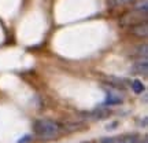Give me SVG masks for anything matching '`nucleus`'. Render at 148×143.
Instances as JSON below:
<instances>
[{"label":"nucleus","mask_w":148,"mask_h":143,"mask_svg":"<svg viewBox=\"0 0 148 143\" xmlns=\"http://www.w3.org/2000/svg\"><path fill=\"white\" fill-rule=\"evenodd\" d=\"M62 129H63V127L58 121L48 120V118L37 120L34 122V133L41 140H52V139L58 138L59 133L62 132Z\"/></svg>","instance_id":"1"},{"label":"nucleus","mask_w":148,"mask_h":143,"mask_svg":"<svg viewBox=\"0 0 148 143\" xmlns=\"http://www.w3.org/2000/svg\"><path fill=\"white\" fill-rule=\"evenodd\" d=\"M132 90L134 94H137V95H140L141 92H143L144 90H145V87H144V84L140 81V80H133L132 81Z\"/></svg>","instance_id":"10"},{"label":"nucleus","mask_w":148,"mask_h":143,"mask_svg":"<svg viewBox=\"0 0 148 143\" xmlns=\"http://www.w3.org/2000/svg\"><path fill=\"white\" fill-rule=\"evenodd\" d=\"M129 32L132 33L133 36L138 37V39H145L148 35V25L147 22H143V23H138V25H134V26L129 28Z\"/></svg>","instance_id":"3"},{"label":"nucleus","mask_w":148,"mask_h":143,"mask_svg":"<svg viewBox=\"0 0 148 143\" xmlns=\"http://www.w3.org/2000/svg\"><path fill=\"white\" fill-rule=\"evenodd\" d=\"M115 142V138H103L100 140V143H114Z\"/></svg>","instance_id":"13"},{"label":"nucleus","mask_w":148,"mask_h":143,"mask_svg":"<svg viewBox=\"0 0 148 143\" xmlns=\"http://www.w3.org/2000/svg\"><path fill=\"white\" fill-rule=\"evenodd\" d=\"M143 22H147V12L132 10L119 18V26L130 28L134 25H138V23H143Z\"/></svg>","instance_id":"2"},{"label":"nucleus","mask_w":148,"mask_h":143,"mask_svg":"<svg viewBox=\"0 0 148 143\" xmlns=\"http://www.w3.org/2000/svg\"><path fill=\"white\" fill-rule=\"evenodd\" d=\"M122 102H123V96L119 95L118 92H111L108 91L107 92V98L104 103H103V106H112V105H121Z\"/></svg>","instance_id":"5"},{"label":"nucleus","mask_w":148,"mask_h":143,"mask_svg":"<svg viewBox=\"0 0 148 143\" xmlns=\"http://www.w3.org/2000/svg\"><path fill=\"white\" fill-rule=\"evenodd\" d=\"M130 1H133V0H107V3L110 6H114V7L121 4H126V3H130Z\"/></svg>","instance_id":"12"},{"label":"nucleus","mask_w":148,"mask_h":143,"mask_svg":"<svg viewBox=\"0 0 148 143\" xmlns=\"http://www.w3.org/2000/svg\"><path fill=\"white\" fill-rule=\"evenodd\" d=\"M106 81L108 83V85L114 87L116 90H125L127 87V81L123 79H119V77H114V76H108L106 77Z\"/></svg>","instance_id":"6"},{"label":"nucleus","mask_w":148,"mask_h":143,"mask_svg":"<svg viewBox=\"0 0 148 143\" xmlns=\"http://www.w3.org/2000/svg\"><path fill=\"white\" fill-rule=\"evenodd\" d=\"M115 125H118V122H112V124H110V125H107V129H114Z\"/></svg>","instance_id":"15"},{"label":"nucleus","mask_w":148,"mask_h":143,"mask_svg":"<svg viewBox=\"0 0 148 143\" xmlns=\"http://www.w3.org/2000/svg\"><path fill=\"white\" fill-rule=\"evenodd\" d=\"M30 138H32V136L26 135V136H23L22 139H19V140H18V143H26V142H29V140H30Z\"/></svg>","instance_id":"14"},{"label":"nucleus","mask_w":148,"mask_h":143,"mask_svg":"<svg viewBox=\"0 0 148 143\" xmlns=\"http://www.w3.org/2000/svg\"><path fill=\"white\" fill-rule=\"evenodd\" d=\"M130 72H132V74H147L148 72L147 59H137L130 68Z\"/></svg>","instance_id":"4"},{"label":"nucleus","mask_w":148,"mask_h":143,"mask_svg":"<svg viewBox=\"0 0 148 143\" xmlns=\"http://www.w3.org/2000/svg\"><path fill=\"white\" fill-rule=\"evenodd\" d=\"M133 10L147 12V10H148L147 0H133Z\"/></svg>","instance_id":"9"},{"label":"nucleus","mask_w":148,"mask_h":143,"mask_svg":"<svg viewBox=\"0 0 148 143\" xmlns=\"http://www.w3.org/2000/svg\"><path fill=\"white\" fill-rule=\"evenodd\" d=\"M138 142V136L137 135H129V136H125L119 140V143H137Z\"/></svg>","instance_id":"11"},{"label":"nucleus","mask_w":148,"mask_h":143,"mask_svg":"<svg viewBox=\"0 0 148 143\" xmlns=\"http://www.w3.org/2000/svg\"><path fill=\"white\" fill-rule=\"evenodd\" d=\"M89 116L93 120H103V118H107L110 116V110H107L106 107H99V109L93 110L92 113H89Z\"/></svg>","instance_id":"7"},{"label":"nucleus","mask_w":148,"mask_h":143,"mask_svg":"<svg viewBox=\"0 0 148 143\" xmlns=\"http://www.w3.org/2000/svg\"><path fill=\"white\" fill-rule=\"evenodd\" d=\"M147 44H143V46H137L136 47V53L132 54V57H137L138 59H147Z\"/></svg>","instance_id":"8"}]
</instances>
